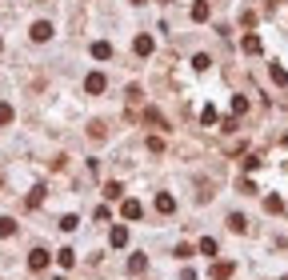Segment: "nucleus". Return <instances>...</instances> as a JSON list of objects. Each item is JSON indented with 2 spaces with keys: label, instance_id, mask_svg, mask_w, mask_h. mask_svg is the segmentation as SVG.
<instances>
[{
  "label": "nucleus",
  "instance_id": "f257e3e1",
  "mask_svg": "<svg viewBox=\"0 0 288 280\" xmlns=\"http://www.w3.org/2000/svg\"><path fill=\"white\" fill-rule=\"evenodd\" d=\"M104 88H108V80H104V72H88V76H84V92H88V96H100Z\"/></svg>",
  "mask_w": 288,
  "mask_h": 280
},
{
  "label": "nucleus",
  "instance_id": "f03ea898",
  "mask_svg": "<svg viewBox=\"0 0 288 280\" xmlns=\"http://www.w3.org/2000/svg\"><path fill=\"white\" fill-rule=\"evenodd\" d=\"M152 48H156V40H152L148 32H140V36L132 40V52H136V56H152Z\"/></svg>",
  "mask_w": 288,
  "mask_h": 280
},
{
  "label": "nucleus",
  "instance_id": "7ed1b4c3",
  "mask_svg": "<svg viewBox=\"0 0 288 280\" xmlns=\"http://www.w3.org/2000/svg\"><path fill=\"white\" fill-rule=\"evenodd\" d=\"M28 268H32V272L48 268V252H44V248H32V252H28Z\"/></svg>",
  "mask_w": 288,
  "mask_h": 280
},
{
  "label": "nucleus",
  "instance_id": "20e7f679",
  "mask_svg": "<svg viewBox=\"0 0 288 280\" xmlns=\"http://www.w3.org/2000/svg\"><path fill=\"white\" fill-rule=\"evenodd\" d=\"M28 36H32L36 44H44V40H52V24H48V20H36V24H32V32H28Z\"/></svg>",
  "mask_w": 288,
  "mask_h": 280
},
{
  "label": "nucleus",
  "instance_id": "39448f33",
  "mask_svg": "<svg viewBox=\"0 0 288 280\" xmlns=\"http://www.w3.org/2000/svg\"><path fill=\"white\" fill-rule=\"evenodd\" d=\"M144 268H148V256H144V252H132V256H128V276H144Z\"/></svg>",
  "mask_w": 288,
  "mask_h": 280
},
{
  "label": "nucleus",
  "instance_id": "423d86ee",
  "mask_svg": "<svg viewBox=\"0 0 288 280\" xmlns=\"http://www.w3.org/2000/svg\"><path fill=\"white\" fill-rule=\"evenodd\" d=\"M108 244H112V248H124V244H128V224H116V228H112V232H108Z\"/></svg>",
  "mask_w": 288,
  "mask_h": 280
},
{
  "label": "nucleus",
  "instance_id": "0eeeda50",
  "mask_svg": "<svg viewBox=\"0 0 288 280\" xmlns=\"http://www.w3.org/2000/svg\"><path fill=\"white\" fill-rule=\"evenodd\" d=\"M120 212H124V220H140V216H144V208H140V200L132 196V200H124L120 204Z\"/></svg>",
  "mask_w": 288,
  "mask_h": 280
},
{
  "label": "nucleus",
  "instance_id": "6e6552de",
  "mask_svg": "<svg viewBox=\"0 0 288 280\" xmlns=\"http://www.w3.org/2000/svg\"><path fill=\"white\" fill-rule=\"evenodd\" d=\"M232 272H236V264H232V260H216V264H212V280H228Z\"/></svg>",
  "mask_w": 288,
  "mask_h": 280
},
{
  "label": "nucleus",
  "instance_id": "1a4fd4ad",
  "mask_svg": "<svg viewBox=\"0 0 288 280\" xmlns=\"http://www.w3.org/2000/svg\"><path fill=\"white\" fill-rule=\"evenodd\" d=\"M188 16H192V20H196V24H204V20H208V16H212V8H208V4H204V0H196V4H192V8H188Z\"/></svg>",
  "mask_w": 288,
  "mask_h": 280
},
{
  "label": "nucleus",
  "instance_id": "9d476101",
  "mask_svg": "<svg viewBox=\"0 0 288 280\" xmlns=\"http://www.w3.org/2000/svg\"><path fill=\"white\" fill-rule=\"evenodd\" d=\"M240 48H244V52H248V56H256V52H260V48H264V44H260V36H256V32H248V36H244V40H240Z\"/></svg>",
  "mask_w": 288,
  "mask_h": 280
},
{
  "label": "nucleus",
  "instance_id": "9b49d317",
  "mask_svg": "<svg viewBox=\"0 0 288 280\" xmlns=\"http://www.w3.org/2000/svg\"><path fill=\"white\" fill-rule=\"evenodd\" d=\"M156 212H160V216H168V212H176V200H172L168 192H160V196H156Z\"/></svg>",
  "mask_w": 288,
  "mask_h": 280
},
{
  "label": "nucleus",
  "instance_id": "f8f14e48",
  "mask_svg": "<svg viewBox=\"0 0 288 280\" xmlns=\"http://www.w3.org/2000/svg\"><path fill=\"white\" fill-rule=\"evenodd\" d=\"M92 56H96V60H108V56H112V44H108V40H96V44H92Z\"/></svg>",
  "mask_w": 288,
  "mask_h": 280
},
{
  "label": "nucleus",
  "instance_id": "ddd939ff",
  "mask_svg": "<svg viewBox=\"0 0 288 280\" xmlns=\"http://www.w3.org/2000/svg\"><path fill=\"white\" fill-rule=\"evenodd\" d=\"M268 76H272V84H280V88L288 84V72H284L280 64H268Z\"/></svg>",
  "mask_w": 288,
  "mask_h": 280
},
{
  "label": "nucleus",
  "instance_id": "4468645a",
  "mask_svg": "<svg viewBox=\"0 0 288 280\" xmlns=\"http://www.w3.org/2000/svg\"><path fill=\"white\" fill-rule=\"evenodd\" d=\"M44 204V184H36L32 192H28V208H40Z\"/></svg>",
  "mask_w": 288,
  "mask_h": 280
},
{
  "label": "nucleus",
  "instance_id": "2eb2a0df",
  "mask_svg": "<svg viewBox=\"0 0 288 280\" xmlns=\"http://www.w3.org/2000/svg\"><path fill=\"white\" fill-rule=\"evenodd\" d=\"M0 236H16V220L12 216H0Z\"/></svg>",
  "mask_w": 288,
  "mask_h": 280
},
{
  "label": "nucleus",
  "instance_id": "dca6fc26",
  "mask_svg": "<svg viewBox=\"0 0 288 280\" xmlns=\"http://www.w3.org/2000/svg\"><path fill=\"white\" fill-rule=\"evenodd\" d=\"M228 228H232V232H244V228H248V220H244L240 212H232V216H228Z\"/></svg>",
  "mask_w": 288,
  "mask_h": 280
},
{
  "label": "nucleus",
  "instance_id": "f3484780",
  "mask_svg": "<svg viewBox=\"0 0 288 280\" xmlns=\"http://www.w3.org/2000/svg\"><path fill=\"white\" fill-rule=\"evenodd\" d=\"M56 260H60L64 268H72V264H76V252H72V248H60V252H56Z\"/></svg>",
  "mask_w": 288,
  "mask_h": 280
},
{
  "label": "nucleus",
  "instance_id": "a211bd4d",
  "mask_svg": "<svg viewBox=\"0 0 288 280\" xmlns=\"http://www.w3.org/2000/svg\"><path fill=\"white\" fill-rule=\"evenodd\" d=\"M208 64H212V60H208V52H196V56H192V68H196V72H204Z\"/></svg>",
  "mask_w": 288,
  "mask_h": 280
},
{
  "label": "nucleus",
  "instance_id": "6ab92c4d",
  "mask_svg": "<svg viewBox=\"0 0 288 280\" xmlns=\"http://www.w3.org/2000/svg\"><path fill=\"white\" fill-rule=\"evenodd\" d=\"M120 192H124V188H120L116 180H108V184H104V196H108V200H120Z\"/></svg>",
  "mask_w": 288,
  "mask_h": 280
},
{
  "label": "nucleus",
  "instance_id": "aec40b11",
  "mask_svg": "<svg viewBox=\"0 0 288 280\" xmlns=\"http://www.w3.org/2000/svg\"><path fill=\"white\" fill-rule=\"evenodd\" d=\"M200 256H216V240H212V236L200 240Z\"/></svg>",
  "mask_w": 288,
  "mask_h": 280
},
{
  "label": "nucleus",
  "instance_id": "412c9836",
  "mask_svg": "<svg viewBox=\"0 0 288 280\" xmlns=\"http://www.w3.org/2000/svg\"><path fill=\"white\" fill-rule=\"evenodd\" d=\"M12 116H16V112H12V104L0 100V128H4V124H12Z\"/></svg>",
  "mask_w": 288,
  "mask_h": 280
},
{
  "label": "nucleus",
  "instance_id": "4be33fe9",
  "mask_svg": "<svg viewBox=\"0 0 288 280\" xmlns=\"http://www.w3.org/2000/svg\"><path fill=\"white\" fill-rule=\"evenodd\" d=\"M144 120H148V124H164V116H160V108H144Z\"/></svg>",
  "mask_w": 288,
  "mask_h": 280
},
{
  "label": "nucleus",
  "instance_id": "5701e85b",
  "mask_svg": "<svg viewBox=\"0 0 288 280\" xmlns=\"http://www.w3.org/2000/svg\"><path fill=\"white\" fill-rule=\"evenodd\" d=\"M148 152H156V156H160V152H164V136H148Z\"/></svg>",
  "mask_w": 288,
  "mask_h": 280
},
{
  "label": "nucleus",
  "instance_id": "b1692460",
  "mask_svg": "<svg viewBox=\"0 0 288 280\" xmlns=\"http://www.w3.org/2000/svg\"><path fill=\"white\" fill-rule=\"evenodd\" d=\"M76 224H80V220H76V216H72V212H68V216H60V228H64V232H72Z\"/></svg>",
  "mask_w": 288,
  "mask_h": 280
},
{
  "label": "nucleus",
  "instance_id": "393cba45",
  "mask_svg": "<svg viewBox=\"0 0 288 280\" xmlns=\"http://www.w3.org/2000/svg\"><path fill=\"white\" fill-rule=\"evenodd\" d=\"M264 208H268V212H280V208H284V200H280V196H268V200H264Z\"/></svg>",
  "mask_w": 288,
  "mask_h": 280
},
{
  "label": "nucleus",
  "instance_id": "a878e982",
  "mask_svg": "<svg viewBox=\"0 0 288 280\" xmlns=\"http://www.w3.org/2000/svg\"><path fill=\"white\" fill-rule=\"evenodd\" d=\"M192 256V244H176V260H188Z\"/></svg>",
  "mask_w": 288,
  "mask_h": 280
},
{
  "label": "nucleus",
  "instance_id": "bb28decb",
  "mask_svg": "<svg viewBox=\"0 0 288 280\" xmlns=\"http://www.w3.org/2000/svg\"><path fill=\"white\" fill-rule=\"evenodd\" d=\"M200 124H216V108H204V112H200Z\"/></svg>",
  "mask_w": 288,
  "mask_h": 280
},
{
  "label": "nucleus",
  "instance_id": "cd10ccee",
  "mask_svg": "<svg viewBox=\"0 0 288 280\" xmlns=\"http://www.w3.org/2000/svg\"><path fill=\"white\" fill-rule=\"evenodd\" d=\"M260 168V156H244V172H256Z\"/></svg>",
  "mask_w": 288,
  "mask_h": 280
},
{
  "label": "nucleus",
  "instance_id": "c85d7f7f",
  "mask_svg": "<svg viewBox=\"0 0 288 280\" xmlns=\"http://www.w3.org/2000/svg\"><path fill=\"white\" fill-rule=\"evenodd\" d=\"M232 112H236V116H240V112H248V100H244V96H236V100H232Z\"/></svg>",
  "mask_w": 288,
  "mask_h": 280
},
{
  "label": "nucleus",
  "instance_id": "c756f323",
  "mask_svg": "<svg viewBox=\"0 0 288 280\" xmlns=\"http://www.w3.org/2000/svg\"><path fill=\"white\" fill-rule=\"evenodd\" d=\"M0 48H4V40H0Z\"/></svg>",
  "mask_w": 288,
  "mask_h": 280
},
{
  "label": "nucleus",
  "instance_id": "7c9ffc66",
  "mask_svg": "<svg viewBox=\"0 0 288 280\" xmlns=\"http://www.w3.org/2000/svg\"><path fill=\"white\" fill-rule=\"evenodd\" d=\"M40 4H44V0H40Z\"/></svg>",
  "mask_w": 288,
  "mask_h": 280
}]
</instances>
